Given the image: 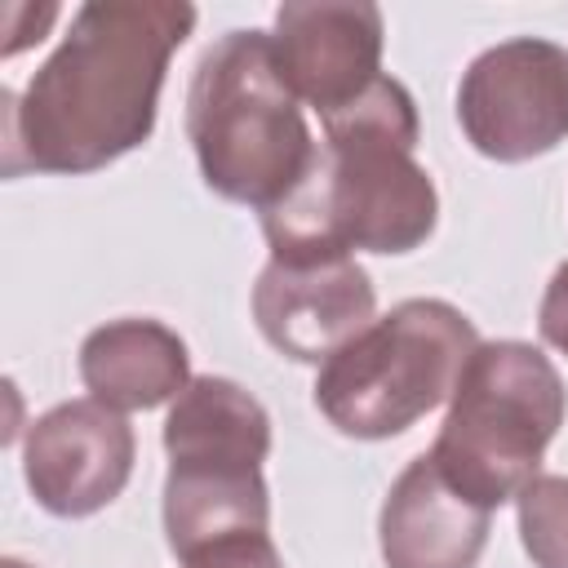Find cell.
Wrapping results in <instances>:
<instances>
[{
	"label": "cell",
	"mask_w": 568,
	"mask_h": 568,
	"mask_svg": "<svg viewBox=\"0 0 568 568\" xmlns=\"http://www.w3.org/2000/svg\"><path fill=\"white\" fill-rule=\"evenodd\" d=\"M186 0H89L22 93L4 89V173H98L155 133L169 58L195 31Z\"/></svg>",
	"instance_id": "obj_1"
},
{
	"label": "cell",
	"mask_w": 568,
	"mask_h": 568,
	"mask_svg": "<svg viewBox=\"0 0 568 568\" xmlns=\"http://www.w3.org/2000/svg\"><path fill=\"white\" fill-rule=\"evenodd\" d=\"M417 102L395 80H373L351 106L324 115L302 182L262 213L271 257L413 253L439 222V195L417 164Z\"/></svg>",
	"instance_id": "obj_2"
},
{
	"label": "cell",
	"mask_w": 568,
	"mask_h": 568,
	"mask_svg": "<svg viewBox=\"0 0 568 568\" xmlns=\"http://www.w3.org/2000/svg\"><path fill=\"white\" fill-rule=\"evenodd\" d=\"M186 138L209 191L231 204H280L315 160V138L288 89L271 31L217 36L186 89Z\"/></svg>",
	"instance_id": "obj_3"
},
{
	"label": "cell",
	"mask_w": 568,
	"mask_h": 568,
	"mask_svg": "<svg viewBox=\"0 0 568 568\" xmlns=\"http://www.w3.org/2000/svg\"><path fill=\"white\" fill-rule=\"evenodd\" d=\"M564 413L568 390L541 346L515 337L479 342L457 373L430 457L457 493L497 510L541 475Z\"/></svg>",
	"instance_id": "obj_4"
},
{
	"label": "cell",
	"mask_w": 568,
	"mask_h": 568,
	"mask_svg": "<svg viewBox=\"0 0 568 568\" xmlns=\"http://www.w3.org/2000/svg\"><path fill=\"white\" fill-rule=\"evenodd\" d=\"M479 333L444 297H408L320 364L315 408L346 439H395L439 408Z\"/></svg>",
	"instance_id": "obj_5"
},
{
	"label": "cell",
	"mask_w": 568,
	"mask_h": 568,
	"mask_svg": "<svg viewBox=\"0 0 568 568\" xmlns=\"http://www.w3.org/2000/svg\"><path fill=\"white\" fill-rule=\"evenodd\" d=\"M457 124L484 160L524 164L550 155L568 138V49L541 36L484 49L462 71Z\"/></svg>",
	"instance_id": "obj_6"
},
{
	"label": "cell",
	"mask_w": 568,
	"mask_h": 568,
	"mask_svg": "<svg viewBox=\"0 0 568 568\" xmlns=\"http://www.w3.org/2000/svg\"><path fill=\"white\" fill-rule=\"evenodd\" d=\"M138 439L124 413L98 399H67L40 413L22 439V475L40 510L84 519L111 506L133 475Z\"/></svg>",
	"instance_id": "obj_7"
},
{
	"label": "cell",
	"mask_w": 568,
	"mask_h": 568,
	"mask_svg": "<svg viewBox=\"0 0 568 568\" xmlns=\"http://www.w3.org/2000/svg\"><path fill=\"white\" fill-rule=\"evenodd\" d=\"M253 320L280 355L324 364L377 320V288L355 257H271L253 284Z\"/></svg>",
	"instance_id": "obj_8"
},
{
	"label": "cell",
	"mask_w": 568,
	"mask_h": 568,
	"mask_svg": "<svg viewBox=\"0 0 568 568\" xmlns=\"http://www.w3.org/2000/svg\"><path fill=\"white\" fill-rule=\"evenodd\" d=\"M275 58L320 120L351 106L373 80H382V9L368 0H288L275 9Z\"/></svg>",
	"instance_id": "obj_9"
},
{
	"label": "cell",
	"mask_w": 568,
	"mask_h": 568,
	"mask_svg": "<svg viewBox=\"0 0 568 568\" xmlns=\"http://www.w3.org/2000/svg\"><path fill=\"white\" fill-rule=\"evenodd\" d=\"M488 524L493 510L457 493L430 453H417L382 501L377 541L386 568H475Z\"/></svg>",
	"instance_id": "obj_10"
},
{
	"label": "cell",
	"mask_w": 568,
	"mask_h": 568,
	"mask_svg": "<svg viewBox=\"0 0 568 568\" xmlns=\"http://www.w3.org/2000/svg\"><path fill=\"white\" fill-rule=\"evenodd\" d=\"M164 453L178 475H257L271 457V413L231 377H191L169 404Z\"/></svg>",
	"instance_id": "obj_11"
},
{
	"label": "cell",
	"mask_w": 568,
	"mask_h": 568,
	"mask_svg": "<svg viewBox=\"0 0 568 568\" xmlns=\"http://www.w3.org/2000/svg\"><path fill=\"white\" fill-rule=\"evenodd\" d=\"M80 382L89 399L115 413H146L191 386V351L160 320H106L80 342Z\"/></svg>",
	"instance_id": "obj_12"
},
{
	"label": "cell",
	"mask_w": 568,
	"mask_h": 568,
	"mask_svg": "<svg viewBox=\"0 0 568 568\" xmlns=\"http://www.w3.org/2000/svg\"><path fill=\"white\" fill-rule=\"evenodd\" d=\"M271 528V488L262 475H164V541L178 559Z\"/></svg>",
	"instance_id": "obj_13"
},
{
	"label": "cell",
	"mask_w": 568,
	"mask_h": 568,
	"mask_svg": "<svg viewBox=\"0 0 568 568\" xmlns=\"http://www.w3.org/2000/svg\"><path fill=\"white\" fill-rule=\"evenodd\" d=\"M519 541L537 568H568V475H537L515 497Z\"/></svg>",
	"instance_id": "obj_14"
},
{
	"label": "cell",
	"mask_w": 568,
	"mask_h": 568,
	"mask_svg": "<svg viewBox=\"0 0 568 568\" xmlns=\"http://www.w3.org/2000/svg\"><path fill=\"white\" fill-rule=\"evenodd\" d=\"M182 568H284L271 532H240L182 559Z\"/></svg>",
	"instance_id": "obj_15"
},
{
	"label": "cell",
	"mask_w": 568,
	"mask_h": 568,
	"mask_svg": "<svg viewBox=\"0 0 568 568\" xmlns=\"http://www.w3.org/2000/svg\"><path fill=\"white\" fill-rule=\"evenodd\" d=\"M537 333L546 346H555L559 355H568V262L555 266L541 306H537Z\"/></svg>",
	"instance_id": "obj_16"
},
{
	"label": "cell",
	"mask_w": 568,
	"mask_h": 568,
	"mask_svg": "<svg viewBox=\"0 0 568 568\" xmlns=\"http://www.w3.org/2000/svg\"><path fill=\"white\" fill-rule=\"evenodd\" d=\"M0 568H31V564H22V559H13V555H9V559H4Z\"/></svg>",
	"instance_id": "obj_17"
}]
</instances>
